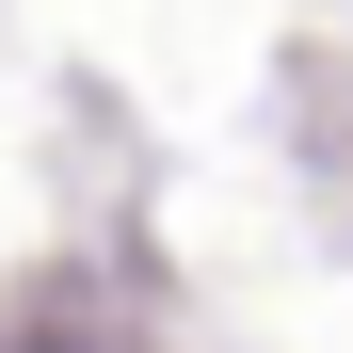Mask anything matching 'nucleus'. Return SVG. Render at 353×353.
I'll return each mask as SVG.
<instances>
[{
  "instance_id": "1",
  "label": "nucleus",
  "mask_w": 353,
  "mask_h": 353,
  "mask_svg": "<svg viewBox=\"0 0 353 353\" xmlns=\"http://www.w3.org/2000/svg\"><path fill=\"white\" fill-rule=\"evenodd\" d=\"M0 353H81V337H0Z\"/></svg>"
}]
</instances>
